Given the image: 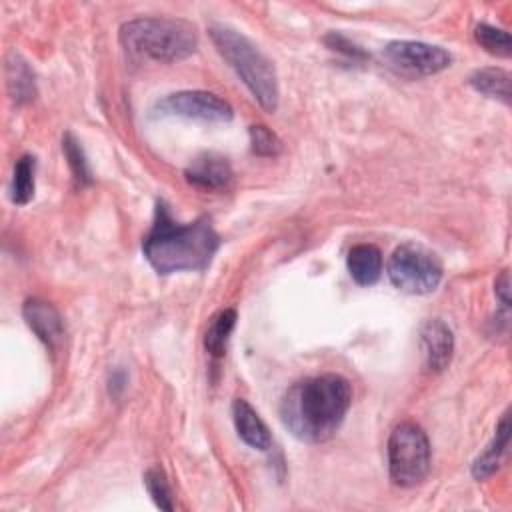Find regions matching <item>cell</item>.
Masks as SVG:
<instances>
[{"label":"cell","instance_id":"obj_16","mask_svg":"<svg viewBox=\"0 0 512 512\" xmlns=\"http://www.w3.org/2000/svg\"><path fill=\"white\" fill-rule=\"evenodd\" d=\"M234 326H236V310L234 308H224L210 318L206 334H204V348L210 356L220 358L226 354L228 340H230Z\"/></svg>","mask_w":512,"mask_h":512},{"label":"cell","instance_id":"obj_18","mask_svg":"<svg viewBox=\"0 0 512 512\" xmlns=\"http://www.w3.org/2000/svg\"><path fill=\"white\" fill-rule=\"evenodd\" d=\"M34 174H36V158L30 154H24L14 164L12 184H10V198L14 204H28L34 196Z\"/></svg>","mask_w":512,"mask_h":512},{"label":"cell","instance_id":"obj_14","mask_svg":"<svg viewBox=\"0 0 512 512\" xmlns=\"http://www.w3.org/2000/svg\"><path fill=\"white\" fill-rule=\"evenodd\" d=\"M352 280L360 286H372L382 274V254L374 244H356L346 258Z\"/></svg>","mask_w":512,"mask_h":512},{"label":"cell","instance_id":"obj_8","mask_svg":"<svg viewBox=\"0 0 512 512\" xmlns=\"http://www.w3.org/2000/svg\"><path fill=\"white\" fill-rule=\"evenodd\" d=\"M154 110L158 114L194 118L202 122H228L234 116L232 106L226 100L204 90H184L168 94L156 102Z\"/></svg>","mask_w":512,"mask_h":512},{"label":"cell","instance_id":"obj_23","mask_svg":"<svg viewBox=\"0 0 512 512\" xmlns=\"http://www.w3.org/2000/svg\"><path fill=\"white\" fill-rule=\"evenodd\" d=\"M324 44H326L332 52H338V54L350 58L352 62H364V60L368 58V54H366L358 44H354L350 38H346V36L340 34V32H328V34L324 36Z\"/></svg>","mask_w":512,"mask_h":512},{"label":"cell","instance_id":"obj_24","mask_svg":"<svg viewBox=\"0 0 512 512\" xmlns=\"http://www.w3.org/2000/svg\"><path fill=\"white\" fill-rule=\"evenodd\" d=\"M494 292L500 298V302L508 308L510 306V276H508V270H502L500 276L496 278Z\"/></svg>","mask_w":512,"mask_h":512},{"label":"cell","instance_id":"obj_3","mask_svg":"<svg viewBox=\"0 0 512 512\" xmlns=\"http://www.w3.org/2000/svg\"><path fill=\"white\" fill-rule=\"evenodd\" d=\"M120 44L136 58L178 62L196 52L198 34L180 18H136L120 26Z\"/></svg>","mask_w":512,"mask_h":512},{"label":"cell","instance_id":"obj_21","mask_svg":"<svg viewBox=\"0 0 512 512\" xmlns=\"http://www.w3.org/2000/svg\"><path fill=\"white\" fill-rule=\"evenodd\" d=\"M144 486L148 490V494L152 496L154 504L160 508V510H166V512H172L174 510V504H172V490H170V484L166 480V474L160 466H150L146 472H144Z\"/></svg>","mask_w":512,"mask_h":512},{"label":"cell","instance_id":"obj_12","mask_svg":"<svg viewBox=\"0 0 512 512\" xmlns=\"http://www.w3.org/2000/svg\"><path fill=\"white\" fill-rule=\"evenodd\" d=\"M232 420L238 436L250 448L268 450L272 446V436L268 426L244 398H236L232 402Z\"/></svg>","mask_w":512,"mask_h":512},{"label":"cell","instance_id":"obj_20","mask_svg":"<svg viewBox=\"0 0 512 512\" xmlns=\"http://www.w3.org/2000/svg\"><path fill=\"white\" fill-rule=\"evenodd\" d=\"M474 38L486 52H490L494 56L506 58L512 54V40L506 30L494 28L490 24H478L474 28Z\"/></svg>","mask_w":512,"mask_h":512},{"label":"cell","instance_id":"obj_17","mask_svg":"<svg viewBox=\"0 0 512 512\" xmlns=\"http://www.w3.org/2000/svg\"><path fill=\"white\" fill-rule=\"evenodd\" d=\"M470 86L488 96L502 100L504 104H510V74L502 68H480L470 74L468 78Z\"/></svg>","mask_w":512,"mask_h":512},{"label":"cell","instance_id":"obj_7","mask_svg":"<svg viewBox=\"0 0 512 512\" xmlns=\"http://www.w3.org/2000/svg\"><path fill=\"white\" fill-rule=\"evenodd\" d=\"M382 56L394 70L406 76H432L448 68L452 62L444 48L414 40L390 42L382 50Z\"/></svg>","mask_w":512,"mask_h":512},{"label":"cell","instance_id":"obj_10","mask_svg":"<svg viewBox=\"0 0 512 512\" xmlns=\"http://www.w3.org/2000/svg\"><path fill=\"white\" fill-rule=\"evenodd\" d=\"M420 344L424 352V364L430 372H442L448 368L454 352V336L446 322L440 318L426 320L420 328Z\"/></svg>","mask_w":512,"mask_h":512},{"label":"cell","instance_id":"obj_1","mask_svg":"<svg viewBox=\"0 0 512 512\" xmlns=\"http://www.w3.org/2000/svg\"><path fill=\"white\" fill-rule=\"evenodd\" d=\"M352 404V386L340 374H320L292 384L280 402V420L298 440L320 444L342 426Z\"/></svg>","mask_w":512,"mask_h":512},{"label":"cell","instance_id":"obj_9","mask_svg":"<svg viewBox=\"0 0 512 512\" xmlns=\"http://www.w3.org/2000/svg\"><path fill=\"white\" fill-rule=\"evenodd\" d=\"M22 316L28 328L46 344L48 350H56L64 338V324L58 310L40 298H28L22 306Z\"/></svg>","mask_w":512,"mask_h":512},{"label":"cell","instance_id":"obj_15","mask_svg":"<svg viewBox=\"0 0 512 512\" xmlns=\"http://www.w3.org/2000/svg\"><path fill=\"white\" fill-rule=\"evenodd\" d=\"M508 440H510V416L508 412L500 418L498 426H496V432H494V438L492 442L486 446V450L472 462V476L476 480H484L488 476H492L498 466H500V460L502 456L506 454V448H508Z\"/></svg>","mask_w":512,"mask_h":512},{"label":"cell","instance_id":"obj_4","mask_svg":"<svg viewBox=\"0 0 512 512\" xmlns=\"http://www.w3.org/2000/svg\"><path fill=\"white\" fill-rule=\"evenodd\" d=\"M208 32L220 56L234 68L258 104L266 112H276L280 92L278 76L270 58L262 54L250 38L230 26L212 24Z\"/></svg>","mask_w":512,"mask_h":512},{"label":"cell","instance_id":"obj_5","mask_svg":"<svg viewBox=\"0 0 512 512\" xmlns=\"http://www.w3.org/2000/svg\"><path fill=\"white\" fill-rule=\"evenodd\" d=\"M430 470V442L416 422H400L388 438V472L396 486L412 488Z\"/></svg>","mask_w":512,"mask_h":512},{"label":"cell","instance_id":"obj_6","mask_svg":"<svg viewBox=\"0 0 512 512\" xmlns=\"http://www.w3.org/2000/svg\"><path fill=\"white\" fill-rule=\"evenodd\" d=\"M390 282L408 294H428L442 280V262L428 248L406 242L400 244L388 260Z\"/></svg>","mask_w":512,"mask_h":512},{"label":"cell","instance_id":"obj_13","mask_svg":"<svg viewBox=\"0 0 512 512\" xmlns=\"http://www.w3.org/2000/svg\"><path fill=\"white\" fill-rule=\"evenodd\" d=\"M6 88L16 104H28L36 98V80L28 62L18 52H8L4 60Z\"/></svg>","mask_w":512,"mask_h":512},{"label":"cell","instance_id":"obj_2","mask_svg":"<svg viewBox=\"0 0 512 512\" xmlns=\"http://www.w3.org/2000/svg\"><path fill=\"white\" fill-rule=\"evenodd\" d=\"M218 248L220 236L210 224V218L202 216L182 224L174 220L164 200L156 202L154 222L142 242V252L158 274L206 270Z\"/></svg>","mask_w":512,"mask_h":512},{"label":"cell","instance_id":"obj_22","mask_svg":"<svg viewBox=\"0 0 512 512\" xmlns=\"http://www.w3.org/2000/svg\"><path fill=\"white\" fill-rule=\"evenodd\" d=\"M248 134H250V146H252L254 154H258V156H276V154L282 152L280 138L272 130H268L266 126L254 124V126H250Z\"/></svg>","mask_w":512,"mask_h":512},{"label":"cell","instance_id":"obj_11","mask_svg":"<svg viewBox=\"0 0 512 512\" xmlns=\"http://www.w3.org/2000/svg\"><path fill=\"white\" fill-rule=\"evenodd\" d=\"M184 176L190 184L200 188H224L232 180V166L226 156L204 152L188 164Z\"/></svg>","mask_w":512,"mask_h":512},{"label":"cell","instance_id":"obj_25","mask_svg":"<svg viewBox=\"0 0 512 512\" xmlns=\"http://www.w3.org/2000/svg\"><path fill=\"white\" fill-rule=\"evenodd\" d=\"M124 382H126V374L122 370L112 372V376H110V394L118 396L124 390Z\"/></svg>","mask_w":512,"mask_h":512},{"label":"cell","instance_id":"obj_19","mask_svg":"<svg viewBox=\"0 0 512 512\" xmlns=\"http://www.w3.org/2000/svg\"><path fill=\"white\" fill-rule=\"evenodd\" d=\"M62 152L66 156L68 168L76 180L78 186H88L92 184V170L90 164L86 160V154L80 146V142L76 140V136L72 132H66L62 138Z\"/></svg>","mask_w":512,"mask_h":512}]
</instances>
